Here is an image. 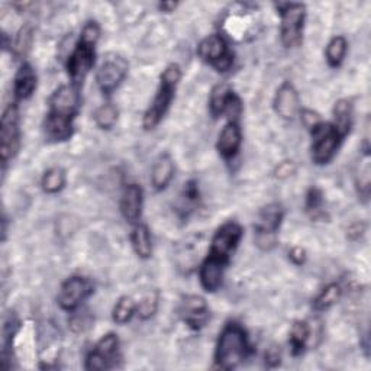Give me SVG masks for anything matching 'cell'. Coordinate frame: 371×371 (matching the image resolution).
Here are the masks:
<instances>
[{"label": "cell", "mask_w": 371, "mask_h": 371, "mask_svg": "<svg viewBox=\"0 0 371 371\" xmlns=\"http://www.w3.org/2000/svg\"><path fill=\"white\" fill-rule=\"evenodd\" d=\"M157 309H158V293L157 292H150L148 295H145L141 299V302L137 303V315L142 320L153 318Z\"/></svg>", "instance_id": "e575fe53"}, {"label": "cell", "mask_w": 371, "mask_h": 371, "mask_svg": "<svg viewBox=\"0 0 371 371\" xmlns=\"http://www.w3.org/2000/svg\"><path fill=\"white\" fill-rule=\"evenodd\" d=\"M144 195L139 184L131 183L128 184L122 193L121 199V214L126 222L137 225L142 214Z\"/></svg>", "instance_id": "e0dca14e"}, {"label": "cell", "mask_w": 371, "mask_h": 371, "mask_svg": "<svg viewBox=\"0 0 371 371\" xmlns=\"http://www.w3.org/2000/svg\"><path fill=\"white\" fill-rule=\"evenodd\" d=\"M222 18V32L228 38L244 42L252 40L258 32L260 19L257 16V8L250 3L231 5Z\"/></svg>", "instance_id": "3957f363"}, {"label": "cell", "mask_w": 371, "mask_h": 371, "mask_svg": "<svg viewBox=\"0 0 371 371\" xmlns=\"http://www.w3.org/2000/svg\"><path fill=\"white\" fill-rule=\"evenodd\" d=\"M198 54L219 73L230 71L234 64V54L230 51L227 40L221 34L206 37L198 46Z\"/></svg>", "instance_id": "ba28073f"}, {"label": "cell", "mask_w": 371, "mask_h": 371, "mask_svg": "<svg viewBox=\"0 0 371 371\" xmlns=\"http://www.w3.org/2000/svg\"><path fill=\"white\" fill-rule=\"evenodd\" d=\"M311 325L309 322L306 320H296L295 325L292 327V331H290V340L288 345L290 350H292V354L295 357L302 356L304 352L306 347H308L311 341Z\"/></svg>", "instance_id": "603a6c76"}, {"label": "cell", "mask_w": 371, "mask_h": 371, "mask_svg": "<svg viewBox=\"0 0 371 371\" xmlns=\"http://www.w3.org/2000/svg\"><path fill=\"white\" fill-rule=\"evenodd\" d=\"M347 50H348V42H347L345 37H343V35H336L328 42L325 57H327V61L332 69L340 67L341 64L344 62V58L347 55Z\"/></svg>", "instance_id": "484cf974"}, {"label": "cell", "mask_w": 371, "mask_h": 371, "mask_svg": "<svg viewBox=\"0 0 371 371\" xmlns=\"http://www.w3.org/2000/svg\"><path fill=\"white\" fill-rule=\"evenodd\" d=\"M137 315V302H134L132 297L129 296H122L114 308V312H112V318H114V322L118 325H125L129 320Z\"/></svg>", "instance_id": "4dcf8cb0"}, {"label": "cell", "mask_w": 371, "mask_h": 371, "mask_svg": "<svg viewBox=\"0 0 371 371\" xmlns=\"http://www.w3.org/2000/svg\"><path fill=\"white\" fill-rule=\"evenodd\" d=\"M302 122H303V125H304L306 128H308L309 131H311L312 128H315L318 123L322 122V119H320L319 114H316L315 110L303 109V110H302Z\"/></svg>", "instance_id": "60d3db41"}, {"label": "cell", "mask_w": 371, "mask_h": 371, "mask_svg": "<svg viewBox=\"0 0 371 371\" xmlns=\"http://www.w3.org/2000/svg\"><path fill=\"white\" fill-rule=\"evenodd\" d=\"M180 80H182V69L179 64L171 62L166 67V70L161 73L159 87L157 90L155 98L142 118V126L147 129V131L154 129L167 114L171 101L174 98L175 87L179 85Z\"/></svg>", "instance_id": "7a4b0ae2"}, {"label": "cell", "mask_w": 371, "mask_h": 371, "mask_svg": "<svg viewBox=\"0 0 371 371\" xmlns=\"http://www.w3.org/2000/svg\"><path fill=\"white\" fill-rule=\"evenodd\" d=\"M284 218V211L279 203H271L261 209L260 218L254 228V239L258 248L270 251L277 244V232Z\"/></svg>", "instance_id": "52a82bcc"}, {"label": "cell", "mask_w": 371, "mask_h": 371, "mask_svg": "<svg viewBox=\"0 0 371 371\" xmlns=\"http://www.w3.org/2000/svg\"><path fill=\"white\" fill-rule=\"evenodd\" d=\"M101 38V26L98 25V22L90 21L87 22L83 29H82V35H80V41L96 45L98 44Z\"/></svg>", "instance_id": "f35d334b"}, {"label": "cell", "mask_w": 371, "mask_h": 371, "mask_svg": "<svg viewBox=\"0 0 371 371\" xmlns=\"http://www.w3.org/2000/svg\"><path fill=\"white\" fill-rule=\"evenodd\" d=\"M21 144L19 131V109L18 103L12 102L6 106L0 122V157H2L3 170L9 161L16 155Z\"/></svg>", "instance_id": "8992f818"}, {"label": "cell", "mask_w": 371, "mask_h": 371, "mask_svg": "<svg viewBox=\"0 0 371 371\" xmlns=\"http://www.w3.org/2000/svg\"><path fill=\"white\" fill-rule=\"evenodd\" d=\"M32 34H34V31H32L31 25H25L19 29L18 35H16L15 44H13V51L16 57L26 55L32 44Z\"/></svg>", "instance_id": "d590c367"}, {"label": "cell", "mask_w": 371, "mask_h": 371, "mask_svg": "<svg viewBox=\"0 0 371 371\" xmlns=\"http://www.w3.org/2000/svg\"><path fill=\"white\" fill-rule=\"evenodd\" d=\"M312 135V161L318 166H325L335 157L341 141V134L336 131L332 122L318 123L311 129Z\"/></svg>", "instance_id": "277c9868"}, {"label": "cell", "mask_w": 371, "mask_h": 371, "mask_svg": "<svg viewBox=\"0 0 371 371\" xmlns=\"http://www.w3.org/2000/svg\"><path fill=\"white\" fill-rule=\"evenodd\" d=\"M241 114H243V102H241V99L232 92L228 98L227 106H225L223 115L228 117V122H238Z\"/></svg>", "instance_id": "8d00e7d4"}, {"label": "cell", "mask_w": 371, "mask_h": 371, "mask_svg": "<svg viewBox=\"0 0 371 371\" xmlns=\"http://www.w3.org/2000/svg\"><path fill=\"white\" fill-rule=\"evenodd\" d=\"M231 93L232 90L227 83H219L212 89L211 98H209V110L214 118L223 117V110Z\"/></svg>", "instance_id": "f1b7e54d"}, {"label": "cell", "mask_w": 371, "mask_h": 371, "mask_svg": "<svg viewBox=\"0 0 371 371\" xmlns=\"http://www.w3.org/2000/svg\"><path fill=\"white\" fill-rule=\"evenodd\" d=\"M243 228H241V225L230 221L227 223H223L222 227L218 228V231L215 232L214 238H212V243H211V248H209V254L221 258L225 263L230 264L231 257L234 255L235 250L238 248L241 239H243Z\"/></svg>", "instance_id": "30bf717a"}, {"label": "cell", "mask_w": 371, "mask_h": 371, "mask_svg": "<svg viewBox=\"0 0 371 371\" xmlns=\"http://www.w3.org/2000/svg\"><path fill=\"white\" fill-rule=\"evenodd\" d=\"M94 350L101 352L102 356H105L112 365H115V360L118 357V350H119V338L117 334L114 332H109L106 335H103L99 343L96 344Z\"/></svg>", "instance_id": "d6a6232c"}, {"label": "cell", "mask_w": 371, "mask_h": 371, "mask_svg": "<svg viewBox=\"0 0 371 371\" xmlns=\"http://www.w3.org/2000/svg\"><path fill=\"white\" fill-rule=\"evenodd\" d=\"M180 316L190 329H202L209 320V309L206 300L196 295L186 296L180 306Z\"/></svg>", "instance_id": "5bb4252c"}, {"label": "cell", "mask_w": 371, "mask_h": 371, "mask_svg": "<svg viewBox=\"0 0 371 371\" xmlns=\"http://www.w3.org/2000/svg\"><path fill=\"white\" fill-rule=\"evenodd\" d=\"M48 105H50L48 114L74 119L80 106V89H77L71 83L61 85L51 94Z\"/></svg>", "instance_id": "4fadbf2b"}, {"label": "cell", "mask_w": 371, "mask_h": 371, "mask_svg": "<svg viewBox=\"0 0 371 371\" xmlns=\"http://www.w3.org/2000/svg\"><path fill=\"white\" fill-rule=\"evenodd\" d=\"M282 361V352H280V347L273 345L271 348L267 350L266 352V364L268 367H277Z\"/></svg>", "instance_id": "b9f144b4"}, {"label": "cell", "mask_w": 371, "mask_h": 371, "mask_svg": "<svg viewBox=\"0 0 371 371\" xmlns=\"http://www.w3.org/2000/svg\"><path fill=\"white\" fill-rule=\"evenodd\" d=\"M343 296V288L338 283H331L328 284L322 292L316 296L313 300V309L316 312H324L328 311L329 308L341 299Z\"/></svg>", "instance_id": "4316f807"}, {"label": "cell", "mask_w": 371, "mask_h": 371, "mask_svg": "<svg viewBox=\"0 0 371 371\" xmlns=\"http://www.w3.org/2000/svg\"><path fill=\"white\" fill-rule=\"evenodd\" d=\"M66 182H67L66 171L60 167H53L44 173L41 186L42 190L48 193V195H57V193H60L64 189V186H66Z\"/></svg>", "instance_id": "83f0119b"}, {"label": "cell", "mask_w": 371, "mask_h": 371, "mask_svg": "<svg viewBox=\"0 0 371 371\" xmlns=\"http://www.w3.org/2000/svg\"><path fill=\"white\" fill-rule=\"evenodd\" d=\"M131 244L135 254L142 260H148L153 255V239L147 225L139 222L135 225L131 234Z\"/></svg>", "instance_id": "7402d4cb"}, {"label": "cell", "mask_w": 371, "mask_h": 371, "mask_svg": "<svg viewBox=\"0 0 371 371\" xmlns=\"http://www.w3.org/2000/svg\"><path fill=\"white\" fill-rule=\"evenodd\" d=\"M37 73L29 62H24L13 80V96L16 102L26 101L37 90Z\"/></svg>", "instance_id": "d6986e66"}, {"label": "cell", "mask_w": 371, "mask_h": 371, "mask_svg": "<svg viewBox=\"0 0 371 371\" xmlns=\"http://www.w3.org/2000/svg\"><path fill=\"white\" fill-rule=\"evenodd\" d=\"M274 110L276 114L286 119L292 121L300 110V99L296 87L290 82H283L274 96Z\"/></svg>", "instance_id": "9a60e30c"}, {"label": "cell", "mask_w": 371, "mask_h": 371, "mask_svg": "<svg viewBox=\"0 0 371 371\" xmlns=\"http://www.w3.org/2000/svg\"><path fill=\"white\" fill-rule=\"evenodd\" d=\"M70 327L74 332H85L92 327V318L87 313H74L70 319Z\"/></svg>", "instance_id": "ab89813d"}, {"label": "cell", "mask_w": 371, "mask_h": 371, "mask_svg": "<svg viewBox=\"0 0 371 371\" xmlns=\"http://www.w3.org/2000/svg\"><path fill=\"white\" fill-rule=\"evenodd\" d=\"M118 121V109L114 103H103L94 114V122L101 129H112Z\"/></svg>", "instance_id": "836d02e7"}, {"label": "cell", "mask_w": 371, "mask_h": 371, "mask_svg": "<svg viewBox=\"0 0 371 371\" xmlns=\"http://www.w3.org/2000/svg\"><path fill=\"white\" fill-rule=\"evenodd\" d=\"M251 344L247 331L236 322H230L219 334L215 363L222 370H234L243 364L251 354Z\"/></svg>", "instance_id": "6da1fadb"}, {"label": "cell", "mask_w": 371, "mask_h": 371, "mask_svg": "<svg viewBox=\"0 0 371 371\" xmlns=\"http://www.w3.org/2000/svg\"><path fill=\"white\" fill-rule=\"evenodd\" d=\"M227 266L228 263H225L221 258L207 254L199 270L200 284L207 293H214L221 287L223 280V273Z\"/></svg>", "instance_id": "2e32d148"}, {"label": "cell", "mask_w": 371, "mask_h": 371, "mask_svg": "<svg viewBox=\"0 0 371 371\" xmlns=\"http://www.w3.org/2000/svg\"><path fill=\"white\" fill-rule=\"evenodd\" d=\"M324 193L319 187H311L306 193L304 209L306 214L311 216V219L318 221L325 218V209H324Z\"/></svg>", "instance_id": "f546056e"}, {"label": "cell", "mask_w": 371, "mask_h": 371, "mask_svg": "<svg viewBox=\"0 0 371 371\" xmlns=\"http://www.w3.org/2000/svg\"><path fill=\"white\" fill-rule=\"evenodd\" d=\"M74 119L48 114L45 118L44 129L46 138L53 142H62L71 138L74 132Z\"/></svg>", "instance_id": "ffe728a7"}, {"label": "cell", "mask_w": 371, "mask_h": 371, "mask_svg": "<svg viewBox=\"0 0 371 371\" xmlns=\"http://www.w3.org/2000/svg\"><path fill=\"white\" fill-rule=\"evenodd\" d=\"M348 238L352 239V241H357L360 239L364 234H365V225L363 222H356L352 223L351 227L348 228Z\"/></svg>", "instance_id": "ee69618b"}, {"label": "cell", "mask_w": 371, "mask_h": 371, "mask_svg": "<svg viewBox=\"0 0 371 371\" xmlns=\"http://www.w3.org/2000/svg\"><path fill=\"white\" fill-rule=\"evenodd\" d=\"M110 367H114L112 365V363L96 350H93L86 359V368L90 371H103V370H107Z\"/></svg>", "instance_id": "74e56055"}, {"label": "cell", "mask_w": 371, "mask_h": 371, "mask_svg": "<svg viewBox=\"0 0 371 371\" xmlns=\"http://www.w3.org/2000/svg\"><path fill=\"white\" fill-rule=\"evenodd\" d=\"M241 144H243V134H241V128L238 122H228L223 126L218 137L216 148L218 153L225 158V159H232L239 148Z\"/></svg>", "instance_id": "ac0fdd59"}, {"label": "cell", "mask_w": 371, "mask_h": 371, "mask_svg": "<svg viewBox=\"0 0 371 371\" xmlns=\"http://www.w3.org/2000/svg\"><path fill=\"white\" fill-rule=\"evenodd\" d=\"M129 64L119 54H107L96 71V82L103 94H112L128 74Z\"/></svg>", "instance_id": "9c48e42d"}, {"label": "cell", "mask_w": 371, "mask_h": 371, "mask_svg": "<svg viewBox=\"0 0 371 371\" xmlns=\"http://www.w3.org/2000/svg\"><path fill=\"white\" fill-rule=\"evenodd\" d=\"M177 6H179V3H175V2H163V3L158 5V9L163 10V12L170 13V12H174V9Z\"/></svg>", "instance_id": "bcb514c9"}, {"label": "cell", "mask_w": 371, "mask_h": 371, "mask_svg": "<svg viewBox=\"0 0 371 371\" xmlns=\"http://www.w3.org/2000/svg\"><path fill=\"white\" fill-rule=\"evenodd\" d=\"M334 122L332 125L336 128V131L345 138L352 126V105L348 99L338 101L334 106Z\"/></svg>", "instance_id": "cb8c5ba5"}, {"label": "cell", "mask_w": 371, "mask_h": 371, "mask_svg": "<svg viewBox=\"0 0 371 371\" xmlns=\"http://www.w3.org/2000/svg\"><path fill=\"white\" fill-rule=\"evenodd\" d=\"M174 177V163L169 154H161L153 166L151 184L157 191L167 189Z\"/></svg>", "instance_id": "44dd1931"}, {"label": "cell", "mask_w": 371, "mask_h": 371, "mask_svg": "<svg viewBox=\"0 0 371 371\" xmlns=\"http://www.w3.org/2000/svg\"><path fill=\"white\" fill-rule=\"evenodd\" d=\"M282 24L280 38L286 48H296L303 42V28L306 8L302 3H277L276 5Z\"/></svg>", "instance_id": "5b68a950"}, {"label": "cell", "mask_w": 371, "mask_h": 371, "mask_svg": "<svg viewBox=\"0 0 371 371\" xmlns=\"http://www.w3.org/2000/svg\"><path fill=\"white\" fill-rule=\"evenodd\" d=\"M96 45L80 41L67 60V73L70 82L77 89H82L86 77L94 66Z\"/></svg>", "instance_id": "8fae6325"}, {"label": "cell", "mask_w": 371, "mask_h": 371, "mask_svg": "<svg viewBox=\"0 0 371 371\" xmlns=\"http://www.w3.org/2000/svg\"><path fill=\"white\" fill-rule=\"evenodd\" d=\"M199 200H200V190L198 182L189 180L187 183H184L183 191L180 195L179 214H182V216H187L193 209L199 205Z\"/></svg>", "instance_id": "d4e9b609"}, {"label": "cell", "mask_w": 371, "mask_h": 371, "mask_svg": "<svg viewBox=\"0 0 371 371\" xmlns=\"http://www.w3.org/2000/svg\"><path fill=\"white\" fill-rule=\"evenodd\" d=\"M368 151H370V147L367 145L363 158H361L360 169L357 171V179H356L359 196L364 202L368 200V196H370V153Z\"/></svg>", "instance_id": "1f68e13d"}, {"label": "cell", "mask_w": 371, "mask_h": 371, "mask_svg": "<svg viewBox=\"0 0 371 371\" xmlns=\"http://www.w3.org/2000/svg\"><path fill=\"white\" fill-rule=\"evenodd\" d=\"M288 258L295 266H303L306 261V251L302 247H295L288 252Z\"/></svg>", "instance_id": "f6af8a7d"}, {"label": "cell", "mask_w": 371, "mask_h": 371, "mask_svg": "<svg viewBox=\"0 0 371 371\" xmlns=\"http://www.w3.org/2000/svg\"><path fill=\"white\" fill-rule=\"evenodd\" d=\"M93 292L92 283L82 277L73 276L64 282L58 292V304L62 311L74 312Z\"/></svg>", "instance_id": "7c38bea8"}, {"label": "cell", "mask_w": 371, "mask_h": 371, "mask_svg": "<svg viewBox=\"0 0 371 371\" xmlns=\"http://www.w3.org/2000/svg\"><path fill=\"white\" fill-rule=\"evenodd\" d=\"M295 173H296V166L293 161H284V163H282L276 170V175L279 179H287V177L293 175Z\"/></svg>", "instance_id": "7bdbcfd3"}]
</instances>
